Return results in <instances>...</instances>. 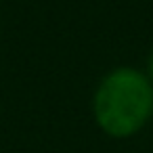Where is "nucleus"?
<instances>
[{"instance_id": "f257e3e1", "label": "nucleus", "mask_w": 153, "mask_h": 153, "mask_svg": "<svg viewBox=\"0 0 153 153\" xmlns=\"http://www.w3.org/2000/svg\"><path fill=\"white\" fill-rule=\"evenodd\" d=\"M153 109V88L136 69L122 67L109 74L97 97L94 113L101 128L111 136H128L136 132Z\"/></svg>"}, {"instance_id": "f03ea898", "label": "nucleus", "mask_w": 153, "mask_h": 153, "mask_svg": "<svg viewBox=\"0 0 153 153\" xmlns=\"http://www.w3.org/2000/svg\"><path fill=\"white\" fill-rule=\"evenodd\" d=\"M151 74H153V59H151Z\"/></svg>"}]
</instances>
